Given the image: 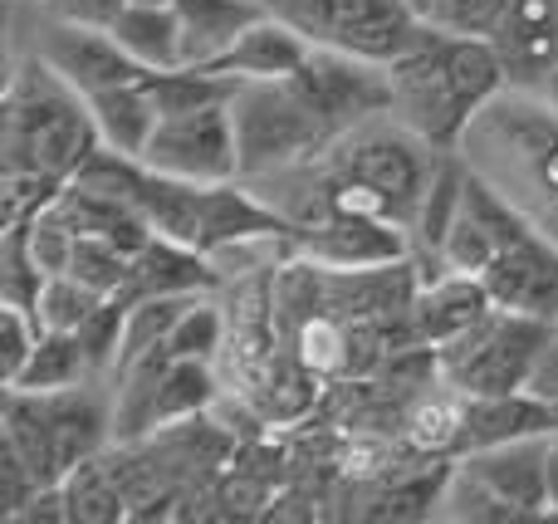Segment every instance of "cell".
Returning <instances> with one entry per match:
<instances>
[{
  "mask_svg": "<svg viewBox=\"0 0 558 524\" xmlns=\"http://www.w3.org/2000/svg\"><path fill=\"white\" fill-rule=\"evenodd\" d=\"M143 5H162V0H143Z\"/></svg>",
  "mask_w": 558,
  "mask_h": 524,
  "instance_id": "obj_36",
  "label": "cell"
},
{
  "mask_svg": "<svg viewBox=\"0 0 558 524\" xmlns=\"http://www.w3.org/2000/svg\"><path fill=\"white\" fill-rule=\"evenodd\" d=\"M524 392H530V398H539L544 407L558 412V324H549L539 353H534L530 378H524Z\"/></svg>",
  "mask_w": 558,
  "mask_h": 524,
  "instance_id": "obj_32",
  "label": "cell"
},
{
  "mask_svg": "<svg viewBox=\"0 0 558 524\" xmlns=\"http://www.w3.org/2000/svg\"><path fill=\"white\" fill-rule=\"evenodd\" d=\"M88 368H94V363H88V349L78 343V333H69V329H45V339H39L35 358L25 363V373H20L10 388H20V392L78 388Z\"/></svg>",
  "mask_w": 558,
  "mask_h": 524,
  "instance_id": "obj_26",
  "label": "cell"
},
{
  "mask_svg": "<svg viewBox=\"0 0 558 524\" xmlns=\"http://www.w3.org/2000/svg\"><path fill=\"white\" fill-rule=\"evenodd\" d=\"M143 162L162 176H182V182H202V186L235 182L241 176V147H235L231 103L162 113Z\"/></svg>",
  "mask_w": 558,
  "mask_h": 524,
  "instance_id": "obj_10",
  "label": "cell"
},
{
  "mask_svg": "<svg viewBox=\"0 0 558 524\" xmlns=\"http://www.w3.org/2000/svg\"><path fill=\"white\" fill-rule=\"evenodd\" d=\"M108 35H113L143 69H177L182 64V20H177L172 0H162V5L128 0V5L113 15Z\"/></svg>",
  "mask_w": 558,
  "mask_h": 524,
  "instance_id": "obj_22",
  "label": "cell"
},
{
  "mask_svg": "<svg viewBox=\"0 0 558 524\" xmlns=\"http://www.w3.org/2000/svg\"><path fill=\"white\" fill-rule=\"evenodd\" d=\"M265 10L294 25L308 45L363 54L377 64H392L426 25L412 0H265Z\"/></svg>",
  "mask_w": 558,
  "mask_h": 524,
  "instance_id": "obj_8",
  "label": "cell"
},
{
  "mask_svg": "<svg viewBox=\"0 0 558 524\" xmlns=\"http://www.w3.org/2000/svg\"><path fill=\"white\" fill-rule=\"evenodd\" d=\"M544 333H549V319L514 314L495 304L475 329H465L461 339L436 349V378H441V388H456L461 398H510V392H524V378H530V363L539 353Z\"/></svg>",
  "mask_w": 558,
  "mask_h": 524,
  "instance_id": "obj_7",
  "label": "cell"
},
{
  "mask_svg": "<svg viewBox=\"0 0 558 524\" xmlns=\"http://www.w3.org/2000/svg\"><path fill=\"white\" fill-rule=\"evenodd\" d=\"M490 39L500 45L510 78L539 84L558 64V0H510Z\"/></svg>",
  "mask_w": 558,
  "mask_h": 524,
  "instance_id": "obj_18",
  "label": "cell"
},
{
  "mask_svg": "<svg viewBox=\"0 0 558 524\" xmlns=\"http://www.w3.org/2000/svg\"><path fill=\"white\" fill-rule=\"evenodd\" d=\"M39 339H45V324H39L35 309H25V304H5V309H0V382H5V388L25 373V363L35 358Z\"/></svg>",
  "mask_w": 558,
  "mask_h": 524,
  "instance_id": "obj_30",
  "label": "cell"
},
{
  "mask_svg": "<svg viewBox=\"0 0 558 524\" xmlns=\"http://www.w3.org/2000/svg\"><path fill=\"white\" fill-rule=\"evenodd\" d=\"M221 339H226L221 309H216V304H206V300H192L182 309V319L172 324V333H167V349H172V358H202V363H211L216 349H221Z\"/></svg>",
  "mask_w": 558,
  "mask_h": 524,
  "instance_id": "obj_29",
  "label": "cell"
},
{
  "mask_svg": "<svg viewBox=\"0 0 558 524\" xmlns=\"http://www.w3.org/2000/svg\"><path fill=\"white\" fill-rule=\"evenodd\" d=\"M88 113H94L104 147L128 153V157H143L147 143H153V133H157V123H162V108H157V98L147 94L143 78L104 88V94H88Z\"/></svg>",
  "mask_w": 558,
  "mask_h": 524,
  "instance_id": "obj_20",
  "label": "cell"
},
{
  "mask_svg": "<svg viewBox=\"0 0 558 524\" xmlns=\"http://www.w3.org/2000/svg\"><path fill=\"white\" fill-rule=\"evenodd\" d=\"M69 275L84 280L88 290H98L104 300L133 290V255L118 251L108 235H78L74 260H69Z\"/></svg>",
  "mask_w": 558,
  "mask_h": 524,
  "instance_id": "obj_27",
  "label": "cell"
},
{
  "mask_svg": "<svg viewBox=\"0 0 558 524\" xmlns=\"http://www.w3.org/2000/svg\"><path fill=\"white\" fill-rule=\"evenodd\" d=\"M549 515H558V431L549 437Z\"/></svg>",
  "mask_w": 558,
  "mask_h": 524,
  "instance_id": "obj_34",
  "label": "cell"
},
{
  "mask_svg": "<svg viewBox=\"0 0 558 524\" xmlns=\"http://www.w3.org/2000/svg\"><path fill=\"white\" fill-rule=\"evenodd\" d=\"M211 284H216L211 255L157 235L133 260V290H128V300H147V294H196V290H211Z\"/></svg>",
  "mask_w": 558,
  "mask_h": 524,
  "instance_id": "obj_23",
  "label": "cell"
},
{
  "mask_svg": "<svg viewBox=\"0 0 558 524\" xmlns=\"http://www.w3.org/2000/svg\"><path fill=\"white\" fill-rule=\"evenodd\" d=\"M308 49L314 45H308L294 25H284L279 15L265 10L260 20H251V25L235 35L231 49H221V54L202 69H216V74L241 78V84H270V78H294L299 64L308 59Z\"/></svg>",
  "mask_w": 558,
  "mask_h": 524,
  "instance_id": "obj_15",
  "label": "cell"
},
{
  "mask_svg": "<svg viewBox=\"0 0 558 524\" xmlns=\"http://www.w3.org/2000/svg\"><path fill=\"white\" fill-rule=\"evenodd\" d=\"M113 417L104 398L78 382L59 392H20L5 388V441L20 451L39 486H64L84 461L108 441Z\"/></svg>",
  "mask_w": 558,
  "mask_h": 524,
  "instance_id": "obj_5",
  "label": "cell"
},
{
  "mask_svg": "<svg viewBox=\"0 0 558 524\" xmlns=\"http://www.w3.org/2000/svg\"><path fill=\"white\" fill-rule=\"evenodd\" d=\"M490 309H495V300H490V290H485V280L446 270V275H436L432 284H416L412 333H416V343H432V353H436L451 339H461L465 329H475Z\"/></svg>",
  "mask_w": 558,
  "mask_h": 524,
  "instance_id": "obj_16",
  "label": "cell"
},
{
  "mask_svg": "<svg viewBox=\"0 0 558 524\" xmlns=\"http://www.w3.org/2000/svg\"><path fill=\"white\" fill-rule=\"evenodd\" d=\"M461 153L558 245V113L544 98L500 94L465 127Z\"/></svg>",
  "mask_w": 558,
  "mask_h": 524,
  "instance_id": "obj_3",
  "label": "cell"
},
{
  "mask_svg": "<svg viewBox=\"0 0 558 524\" xmlns=\"http://www.w3.org/2000/svg\"><path fill=\"white\" fill-rule=\"evenodd\" d=\"M231 118L235 147H241V176H284L338 143L289 78L241 84L231 98Z\"/></svg>",
  "mask_w": 558,
  "mask_h": 524,
  "instance_id": "obj_6",
  "label": "cell"
},
{
  "mask_svg": "<svg viewBox=\"0 0 558 524\" xmlns=\"http://www.w3.org/2000/svg\"><path fill=\"white\" fill-rule=\"evenodd\" d=\"M558 431V412L544 407L530 392H510V398H465L461 412V437L456 451H485V447H505L520 437H544Z\"/></svg>",
  "mask_w": 558,
  "mask_h": 524,
  "instance_id": "obj_17",
  "label": "cell"
},
{
  "mask_svg": "<svg viewBox=\"0 0 558 524\" xmlns=\"http://www.w3.org/2000/svg\"><path fill=\"white\" fill-rule=\"evenodd\" d=\"M137 211L153 221V231L162 235V241L202 251V235H206V186L202 182L162 176L147 167L143 186H137Z\"/></svg>",
  "mask_w": 558,
  "mask_h": 524,
  "instance_id": "obj_19",
  "label": "cell"
},
{
  "mask_svg": "<svg viewBox=\"0 0 558 524\" xmlns=\"http://www.w3.org/2000/svg\"><path fill=\"white\" fill-rule=\"evenodd\" d=\"M211 398H216L211 368H206L202 358H172L167 363V373H162V382H157L153 398H147L133 437L157 431V427H172V422H192L202 407H211Z\"/></svg>",
  "mask_w": 558,
  "mask_h": 524,
  "instance_id": "obj_24",
  "label": "cell"
},
{
  "mask_svg": "<svg viewBox=\"0 0 558 524\" xmlns=\"http://www.w3.org/2000/svg\"><path fill=\"white\" fill-rule=\"evenodd\" d=\"M49 10V20H69V25H98L108 29L113 15L128 5V0H39Z\"/></svg>",
  "mask_w": 558,
  "mask_h": 524,
  "instance_id": "obj_33",
  "label": "cell"
},
{
  "mask_svg": "<svg viewBox=\"0 0 558 524\" xmlns=\"http://www.w3.org/2000/svg\"><path fill=\"white\" fill-rule=\"evenodd\" d=\"M465 153H441L436 157V172L426 182V196H422V211H416V226H412V241L441 265V245H446V231L456 226L461 216V196H465ZM446 270V265H441Z\"/></svg>",
  "mask_w": 558,
  "mask_h": 524,
  "instance_id": "obj_25",
  "label": "cell"
},
{
  "mask_svg": "<svg viewBox=\"0 0 558 524\" xmlns=\"http://www.w3.org/2000/svg\"><path fill=\"white\" fill-rule=\"evenodd\" d=\"M289 84L308 98V108L324 118L333 137L392 113V74H387V64L363 59V54H343V49L314 45Z\"/></svg>",
  "mask_w": 558,
  "mask_h": 524,
  "instance_id": "obj_9",
  "label": "cell"
},
{
  "mask_svg": "<svg viewBox=\"0 0 558 524\" xmlns=\"http://www.w3.org/2000/svg\"><path fill=\"white\" fill-rule=\"evenodd\" d=\"M436 157L441 153L432 143H422L407 123L353 127V133H343L328 147L324 176H318V202L304 221H314L324 211H363V216H383V221L402 226L412 235L426 182L436 172Z\"/></svg>",
  "mask_w": 558,
  "mask_h": 524,
  "instance_id": "obj_2",
  "label": "cell"
},
{
  "mask_svg": "<svg viewBox=\"0 0 558 524\" xmlns=\"http://www.w3.org/2000/svg\"><path fill=\"white\" fill-rule=\"evenodd\" d=\"M299 260H314L333 275H377L387 265L407 260V231L383 216L363 211H324L314 221H299L294 235Z\"/></svg>",
  "mask_w": 558,
  "mask_h": 524,
  "instance_id": "obj_11",
  "label": "cell"
},
{
  "mask_svg": "<svg viewBox=\"0 0 558 524\" xmlns=\"http://www.w3.org/2000/svg\"><path fill=\"white\" fill-rule=\"evenodd\" d=\"M104 304V294L98 290H88L84 280H74V275H49L45 280V290H39V300H35V314H39V324L45 329H69L74 333L78 324L88 319V314Z\"/></svg>",
  "mask_w": 558,
  "mask_h": 524,
  "instance_id": "obj_28",
  "label": "cell"
},
{
  "mask_svg": "<svg viewBox=\"0 0 558 524\" xmlns=\"http://www.w3.org/2000/svg\"><path fill=\"white\" fill-rule=\"evenodd\" d=\"M481 280L500 309L534 314V319L558 324V245L544 231L514 241Z\"/></svg>",
  "mask_w": 558,
  "mask_h": 524,
  "instance_id": "obj_14",
  "label": "cell"
},
{
  "mask_svg": "<svg viewBox=\"0 0 558 524\" xmlns=\"http://www.w3.org/2000/svg\"><path fill=\"white\" fill-rule=\"evenodd\" d=\"M510 0H426V20L461 35H495Z\"/></svg>",
  "mask_w": 558,
  "mask_h": 524,
  "instance_id": "obj_31",
  "label": "cell"
},
{
  "mask_svg": "<svg viewBox=\"0 0 558 524\" xmlns=\"http://www.w3.org/2000/svg\"><path fill=\"white\" fill-rule=\"evenodd\" d=\"M45 64L54 69L59 78L78 88V94H104V88H118V84H133L143 78L147 69L118 45L108 29L98 25H69V20H49L45 25V45H39Z\"/></svg>",
  "mask_w": 558,
  "mask_h": 524,
  "instance_id": "obj_13",
  "label": "cell"
},
{
  "mask_svg": "<svg viewBox=\"0 0 558 524\" xmlns=\"http://www.w3.org/2000/svg\"><path fill=\"white\" fill-rule=\"evenodd\" d=\"M172 5L182 20V64H211L251 20L265 15V0H172Z\"/></svg>",
  "mask_w": 558,
  "mask_h": 524,
  "instance_id": "obj_21",
  "label": "cell"
},
{
  "mask_svg": "<svg viewBox=\"0 0 558 524\" xmlns=\"http://www.w3.org/2000/svg\"><path fill=\"white\" fill-rule=\"evenodd\" d=\"M549 437H520L505 447L465 451L456 466L475 476L490 496H500L520 520H544L549 515Z\"/></svg>",
  "mask_w": 558,
  "mask_h": 524,
  "instance_id": "obj_12",
  "label": "cell"
},
{
  "mask_svg": "<svg viewBox=\"0 0 558 524\" xmlns=\"http://www.w3.org/2000/svg\"><path fill=\"white\" fill-rule=\"evenodd\" d=\"M392 113L436 153H461L465 127L510 84L500 45L490 35H461L426 20L416 39L387 64Z\"/></svg>",
  "mask_w": 558,
  "mask_h": 524,
  "instance_id": "obj_1",
  "label": "cell"
},
{
  "mask_svg": "<svg viewBox=\"0 0 558 524\" xmlns=\"http://www.w3.org/2000/svg\"><path fill=\"white\" fill-rule=\"evenodd\" d=\"M539 98H544V103H549L554 108V113H558V64L549 69V74H544L539 78Z\"/></svg>",
  "mask_w": 558,
  "mask_h": 524,
  "instance_id": "obj_35",
  "label": "cell"
},
{
  "mask_svg": "<svg viewBox=\"0 0 558 524\" xmlns=\"http://www.w3.org/2000/svg\"><path fill=\"white\" fill-rule=\"evenodd\" d=\"M104 147L88 98L35 54L5 88V172L69 182Z\"/></svg>",
  "mask_w": 558,
  "mask_h": 524,
  "instance_id": "obj_4",
  "label": "cell"
}]
</instances>
